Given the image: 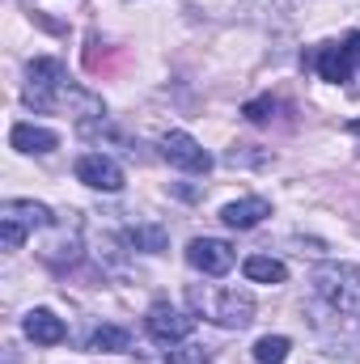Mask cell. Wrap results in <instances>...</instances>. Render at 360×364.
I'll return each mask as SVG.
<instances>
[{"label":"cell","instance_id":"1","mask_svg":"<svg viewBox=\"0 0 360 364\" xmlns=\"http://www.w3.org/2000/svg\"><path fill=\"white\" fill-rule=\"evenodd\" d=\"M186 301L195 309V318L225 326V331H242L255 322V296L246 288H225V284H191Z\"/></svg>","mask_w":360,"mask_h":364},{"label":"cell","instance_id":"2","mask_svg":"<svg viewBox=\"0 0 360 364\" xmlns=\"http://www.w3.org/2000/svg\"><path fill=\"white\" fill-rule=\"evenodd\" d=\"M318 301L335 314H348L360 322V267L356 263H322L309 275Z\"/></svg>","mask_w":360,"mask_h":364},{"label":"cell","instance_id":"3","mask_svg":"<svg viewBox=\"0 0 360 364\" xmlns=\"http://www.w3.org/2000/svg\"><path fill=\"white\" fill-rule=\"evenodd\" d=\"M68 93H73V81H68V68L60 60L43 55V60H34L26 68V93H21L26 106H34V110H64Z\"/></svg>","mask_w":360,"mask_h":364},{"label":"cell","instance_id":"4","mask_svg":"<svg viewBox=\"0 0 360 364\" xmlns=\"http://www.w3.org/2000/svg\"><path fill=\"white\" fill-rule=\"evenodd\" d=\"M51 225H55V216L47 203H34V199H4L0 203V246L4 250H21L30 233H43Z\"/></svg>","mask_w":360,"mask_h":364},{"label":"cell","instance_id":"5","mask_svg":"<svg viewBox=\"0 0 360 364\" xmlns=\"http://www.w3.org/2000/svg\"><path fill=\"white\" fill-rule=\"evenodd\" d=\"M144 326H149V335H153L157 343L174 348V343H186V339H191L195 318H191V314H182L179 305H170V301H157V305H149Z\"/></svg>","mask_w":360,"mask_h":364},{"label":"cell","instance_id":"6","mask_svg":"<svg viewBox=\"0 0 360 364\" xmlns=\"http://www.w3.org/2000/svg\"><path fill=\"white\" fill-rule=\"evenodd\" d=\"M162 157L174 170H186V174H208L212 170V153L195 136H186V132H166L162 136Z\"/></svg>","mask_w":360,"mask_h":364},{"label":"cell","instance_id":"7","mask_svg":"<svg viewBox=\"0 0 360 364\" xmlns=\"http://www.w3.org/2000/svg\"><path fill=\"white\" fill-rule=\"evenodd\" d=\"M73 174L77 182H85L93 191H106V195H115V191H123V166L115 161V157H106V153H81L77 157V166H73Z\"/></svg>","mask_w":360,"mask_h":364},{"label":"cell","instance_id":"8","mask_svg":"<svg viewBox=\"0 0 360 364\" xmlns=\"http://www.w3.org/2000/svg\"><path fill=\"white\" fill-rule=\"evenodd\" d=\"M233 259H238L233 246L221 242V237H195V242L186 246V263L203 275H225L233 267Z\"/></svg>","mask_w":360,"mask_h":364},{"label":"cell","instance_id":"9","mask_svg":"<svg viewBox=\"0 0 360 364\" xmlns=\"http://www.w3.org/2000/svg\"><path fill=\"white\" fill-rule=\"evenodd\" d=\"M352 51L348 47H339V43H322L318 47V55H314V68H318V77L322 81H331V85H344L348 77H352Z\"/></svg>","mask_w":360,"mask_h":364},{"label":"cell","instance_id":"10","mask_svg":"<svg viewBox=\"0 0 360 364\" xmlns=\"http://www.w3.org/2000/svg\"><path fill=\"white\" fill-rule=\"evenodd\" d=\"M21 331H26L30 343H43V348L64 343V322H60L51 309H30V314L21 318Z\"/></svg>","mask_w":360,"mask_h":364},{"label":"cell","instance_id":"11","mask_svg":"<svg viewBox=\"0 0 360 364\" xmlns=\"http://www.w3.org/2000/svg\"><path fill=\"white\" fill-rule=\"evenodd\" d=\"M9 144L17 149V153H51V149H60V136L51 132V127H34V123H17L13 132H9Z\"/></svg>","mask_w":360,"mask_h":364},{"label":"cell","instance_id":"12","mask_svg":"<svg viewBox=\"0 0 360 364\" xmlns=\"http://www.w3.org/2000/svg\"><path fill=\"white\" fill-rule=\"evenodd\" d=\"M263 216H271V203H268V199H259V195H250V199H238V203H225V208H221V220H225L229 229H255Z\"/></svg>","mask_w":360,"mask_h":364},{"label":"cell","instance_id":"13","mask_svg":"<svg viewBox=\"0 0 360 364\" xmlns=\"http://www.w3.org/2000/svg\"><path fill=\"white\" fill-rule=\"evenodd\" d=\"M123 237H127L132 250H144V255H162V250H170V233H166L162 225H153V220H136V225H127Z\"/></svg>","mask_w":360,"mask_h":364},{"label":"cell","instance_id":"14","mask_svg":"<svg viewBox=\"0 0 360 364\" xmlns=\"http://www.w3.org/2000/svg\"><path fill=\"white\" fill-rule=\"evenodd\" d=\"M242 272L250 284H284L288 279V267L280 263V259H271V255H250L246 263H242Z\"/></svg>","mask_w":360,"mask_h":364},{"label":"cell","instance_id":"15","mask_svg":"<svg viewBox=\"0 0 360 364\" xmlns=\"http://www.w3.org/2000/svg\"><path fill=\"white\" fill-rule=\"evenodd\" d=\"M127 348H132V335L123 326H97L90 335V352H97V356L102 352H127Z\"/></svg>","mask_w":360,"mask_h":364},{"label":"cell","instance_id":"16","mask_svg":"<svg viewBox=\"0 0 360 364\" xmlns=\"http://www.w3.org/2000/svg\"><path fill=\"white\" fill-rule=\"evenodd\" d=\"M288 352H292V343H288L284 335H263V339L255 343V360L259 364H284Z\"/></svg>","mask_w":360,"mask_h":364},{"label":"cell","instance_id":"17","mask_svg":"<svg viewBox=\"0 0 360 364\" xmlns=\"http://www.w3.org/2000/svg\"><path fill=\"white\" fill-rule=\"evenodd\" d=\"M166 360H170V364H212V360H208V352H203V348H195V343H182V348L174 343Z\"/></svg>","mask_w":360,"mask_h":364},{"label":"cell","instance_id":"18","mask_svg":"<svg viewBox=\"0 0 360 364\" xmlns=\"http://www.w3.org/2000/svg\"><path fill=\"white\" fill-rule=\"evenodd\" d=\"M271 97H259V102H246V119H250V123H268L271 114Z\"/></svg>","mask_w":360,"mask_h":364},{"label":"cell","instance_id":"19","mask_svg":"<svg viewBox=\"0 0 360 364\" xmlns=\"http://www.w3.org/2000/svg\"><path fill=\"white\" fill-rule=\"evenodd\" d=\"M344 47L352 51V60H356V64H360V30H352V34L344 38Z\"/></svg>","mask_w":360,"mask_h":364},{"label":"cell","instance_id":"20","mask_svg":"<svg viewBox=\"0 0 360 364\" xmlns=\"http://www.w3.org/2000/svg\"><path fill=\"white\" fill-rule=\"evenodd\" d=\"M348 132H352V136H360V119H352V123H348Z\"/></svg>","mask_w":360,"mask_h":364}]
</instances>
